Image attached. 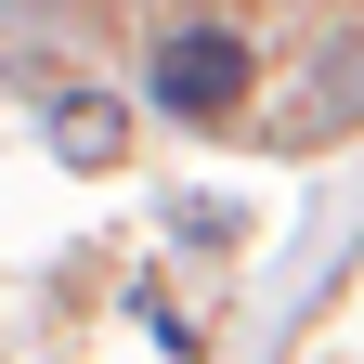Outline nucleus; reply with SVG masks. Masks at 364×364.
<instances>
[{"instance_id": "1", "label": "nucleus", "mask_w": 364, "mask_h": 364, "mask_svg": "<svg viewBox=\"0 0 364 364\" xmlns=\"http://www.w3.org/2000/svg\"><path fill=\"white\" fill-rule=\"evenodd\" d=\"M144 91H156V117H182V130H221L260 91V53L235 26H169L156 39V65H144Z\"/></svg>"}, {"instance_id": "3", "label": "nucleus", "mask_w": 364, "mask_h": 364, "mask_svg": "<svg viewBox=\"0 0 364 364\" xmlns=\"http://www.w3.org/2000/svg\"><path fill=\"white\" fill-rule=\"evenodd\" d=\"M130 326H144V338H156L169 364H196V351H208V338H196V326L169 312V287H130Z\"/></svg>"}, {"instance_id": "4", "label": "nucleus", "mask_w": 364, "mask_h": 364, "mask_svg": "<svg viewBox=\"0 0 364 364\" xmlns=\"http://www.w3.org/2000/svg\"><path fill=\"white\" fill-rule=\"evenodd\" d=\"M169 235H182V247H221V235H235V208H221V196H182V208H169Z\"/></svg>"}, {"instance_id": "2", "label": "nucleus", "mask_w": 364, "mask_h": 364, "mask_svg": "<svg viewBox=\"0 0 364 364\" xmlns=\"http://www.w3.org/2000/svg\"><path fill=\"white\" fill-rule=\"evenodd\" d=\"M117 144H130V117L105 105V91H53V156H78V169H117Z\"/></svg>"}]
</instances>
